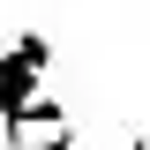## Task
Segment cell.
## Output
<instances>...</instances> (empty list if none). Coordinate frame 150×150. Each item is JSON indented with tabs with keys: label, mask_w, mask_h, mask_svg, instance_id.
I'll list each match as a JSON object with an SVG mask.
<instances>
[{
	"label": "cell",
	"mask_w": 150,
	"mask_h": 150,
	"mask_svg": "<svg viewBox=\"0 0 150 150\" xmlns=\"http://www.w3.org/2000/svg\"><path fill=\"white\" fill-rule=\"evenodd\" d=\"M45 68H53V38L45 30H23L8 53H0V143H30V98L38 83H45Z\"/></svg>",
	"instance_id": "obj_1"
}]
</instances>
